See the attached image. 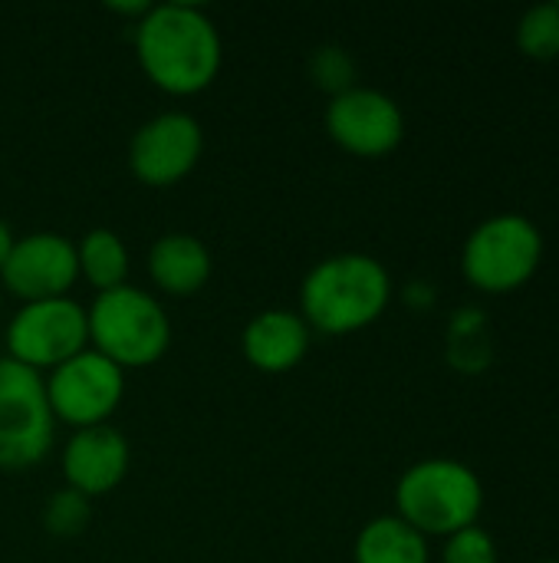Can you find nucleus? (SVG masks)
I'll return each mask as SVG.
<instances>
[{"label":"nucleus","instance_id":"obj_1","mask_svg":"<svg viewBox=\"0 0 559 563\" xmlns=\"http://www.w3.org/2000/svg\"><path fill=\"white\" fill-rule=\"evenodd\" d=\"M135 56L152 86L168 96H194L217 79L224 46L201 7L155 3L135 23Z\"/></svg>","mask_w":559,"mask_h":563},{"label":"nucleus","instance_id":"obj_2","mask_svg":"<svg viewBox=\"0 0 559 563\" xmlns=\"http://www.w3.org/2000/svg\"><path fill=\"white\" fill-rule=\"evenodd\" d=\"M392 300V277L372 254L346 251L320 261L300 287V317L310 330L346 336L372 327Z\"/></svg>","mask_w":559,"mask_h":563},{"label":"nucleus","instance_id":"obj_3","mask_svg":"<svg viewBox=\"0 0 559 563\" xmlns=\"http://www.w3.org/2000/svg\"><path fill=\"white\" fill-rule=\"evenodd\" d=\"M481 511L484 485L458 459H422L395 485V515L422 538H451L478 525Z\"/></svg>","mask_w":559,"mask_h":563},{"label":"nucleus","instance_id":"obj_4","mask_svg":"<svg viewBox=\"0 0 559 563\" xmlns=\"http://www.w3.org/2000/svg\"><path fill=\"white\" fill-rule=\"evenodd\" d=\"M89 346L112 360L119 369H142L158 363L171 346V323L158 297L122 284L115 290L96 294L86 310Z\"/></svg>","mask_w":559,"mask_h":563},{"label":"nucleus","instance_id":"obj_5","mask_svg":"<svg viewBox=\"0 0 559 563\" xmlns=\"http://www.w3.org/2000/svg\"><path fill=\"white\" fill-rule=\"evenodd\" d=\"M544 264L540 228L517 211L484 218L461 247V274L484 294H514L537 277Z\"/></svg>","mask_w":559,"mask_h":563},{"label":"nucleus","instance_id":"obj_6","mask_svg":"<svg viewBox=\"0 0 559 563\" xmlns=\"http://www.w3.org/2000/svg\"><path fill=\"white\" fill-rule=\"evenodd\" d=\"M53 429L43 376L0 356V468L23 472L40 465L53 449Z\"/></svg>","mask_w":559,"mask_h":563},{"label":"nucleus","instance_id":"obj_7","mask_svg":"<svg viewBox=\"0 0 559 563\" xmlns=\"http://www.w3.org/2000/svg\"><path fill=\"white\" fill-rule=\"evenodd\" d=\"M89 346L86 307L72 297L23 303L7 323V356L43 376Z\"/></svg>","mask_w":559,"mask_h":563},{"label":"nucleus","instance_id":"obj_8","mask_svg":"<svg viewBox=\"0 0 559 563\" xmlns=\"http://www.w3.org/2000/svg\"><path fill=\"white\" fill-rule=\"evenodd\" d=\"M43 383L53 419L69 426L72 432L109 426L125 396V369H119L92 346L56 366Z\"/></svg>","mask_w":559,"mask_h":563},{"label":"nucleus","instance_id":"obj_9","mask_svg":"<svg viewBox=\"0 0 559 563\" xmlns=\"http://www.w3.org/2000/svg\"><path fill=\"white\" fill-rule=\"evenodd\" d=\"M326 132L343 152L356 158H382L402 145L405 112L389 92L353 86L329 99Z\"/></svg>","mask_w":559,"mask_h":563},{"label":"nucleus","instance_id":"obj_10","mask_svg":"<svg viewBox=\"0 0 559 563\" xmlns=\"http://www.w3.org/2000/svg\"><path fill=\"white\" fill-rule=\"evenodd\" d=\"M204 152V132L188 112H161L138 125L128 142V168L148 188H171L194 172Z\"/></svg>","mask_w":559,"mask_h":563},{"label":"nucleus","instance_id":"obj_11","mask_svg":"<svg viewBox=\"0 0 559 563\" xmlns=\"http://www.w3.org/2000/svg\"><path fill=\"white\" fill-rule=\"evenodd\" d=\"M76 280H79L76 244L56 231H36L16 238L0 271V287L23 303L69 297Z\"/></svg>","mask_w":559,"mask_h":563},{"label":"nucleus","instance_id":"obj_12","mask_svg":"<svg viewBox=\"0 0 559 563\" xmlns=\"http://www.w3.org/2000/svg\"><path fill=\"white\" fill-rule=\"evenodd\" d=\"M132 452L119 429L112 426H92L72 432V439L63 449V478L66 488L79 492L82 498L109 495L122 485L128 475Z\"/></svg>","mask_w":559,"mask_h":563},{"label":"nucleus","instance_id":"obj_13","mask_svg":"<svg viewBox=\"0 0 559 563\" xmlns=\"http://www.w3.org/2000/svg\"><path fill=\"white\" fill-rule=\"evenodd\" d=\"M310 327L297 310H260L241 333V350L247 363L260 373H290L303 363L310 350Z\"/></svg>","mask_w":559,"mask_h":563},{"label":"nucleus","instance_id":"obj_14","mask_svg":"<svg viewBox=\"0 0 559 563\" xmlns=\"http://www.w3.org/2000/svg\"><path fill=\"white\" fill-rule=\"evenodd\" d=\"M211 251L194 234H165L148 251V277L168 297H194L211 280Z\"/></svg>","mask_w":559,"mask_h":563},{"label":"nucleus","instance_id":"obj_15","mask_svg":"<svg viewBox=\"0 0 559 563\" xmlns=\"http://www.w3.org/2000/svg\"><path fill=\"white\" fill-rule=\"evenodd\" d=\"M356 563H428V538L409 528L399 515H382L362 525L353 548Z\"/></svg>","mask_w":559,"mask_h":563},{"label":"nucleus","instance_id":"obj_16","mask_svg":"<svg viewBox=\"0 0 559 563\" xmlns=\"http://www.w3.org/2000/svg\"><path fill=\"white\" fill-rule=\"evenodd\" d=\"M76 261H79V277L99 294L122 287L128 277V247L109 228H92L76 244Z\"/></svg>","mask_w":559,"mask_h":563},{"label":"nucleus","instance_id":"obj_17","mask_svg":"<svg viewBox=\"0 0 559 563\" xmlns=\"http://www.w3.org/2000/svg\"><path fill=\"white\" fill-rule=\"evenodd\" d=\"M517 46L527 59H559V3H537L517 23Z\"/></svg>","mask_w":559,"mask_h":563},{"label":"nucleus","instance_id":"obj_18","mask_svg":"<svg viewBox=\"0 0 559 563\" xmlns=\"http://www.w3.org/2000/svg\"><path fill=\"white\" fill-rule=\"evenodd\" d=\"M89 515H92L89 511V498H82L72 488H63V492L49 495V501L43 508V525L56 538H76V534L86 531Z\"/></svg>","mask_w":559,"mask_h":563},{"label":"nucleus","instance_id":"obj_19","mask_svg":"<svg viewBox=\"0 0 559 563\" xmlns=\"http://www.w3.org/2000/svg\"><path fill=\"white\" fill-rule=\"evenodd\" d=\"M310 76L333 99V96H339V92L356 86V63H353V56L343 46H320L310 56Z\"/></svg>","mask_w":559,"mask_h":563},{"label":"nucleus","instance_id":"obj_20","mask_svg":"<svg viewBox=\"0 0 559 563\" xmlns=\"http://www.w3.org/2000/svg\"><path fill=\"white\" fill-rule=\"evenodd\" d=\"M441 563H497V544L481 525H471L445 538Z\"/></svg>","mask_w":559,"mask_h":563},{"label":"nucleus","instance_id":"obj_21","mask_svg":"<svg viewBox=\"0 0 559 563\" xmlns=\"http://www.w3.org/2000/svg\"><path fill=\"white\" fill-rule=\"evenodd\" d=\"M13 244H16V238H13L10 224H7V221H0V271H3V264H7V257H10V251H13Z\"/></svg>","mask_w":559,"mask_h":563},{"label":"nucleus","instance_id":"obj_22","mask_svg":"<svg viewBox=\"0 0 559 563\" xmlns=\"http://www.w3.org/2000/svg\"><path fill=\"white\" fill-rule=\"evenodd\" d=\"M0 303H3V287H0Z\"/></svg>","mask_w":559,"mask_h":563},{"label":"nucleus","instance_id":"obj_23","mask_svg":"<svg viewBox=\"0 0 559 563\" xmlns=\"http://www.w3.org/2000/svg\"><path fill=\"white\" fill-rule=\"evenodd\" d=\"M544 563H559V561H544Z\"/></svg>","mask_w":559,"mask_h":563}]
</instances>
